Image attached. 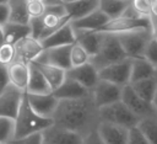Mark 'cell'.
Masks as SVG:
<instances>
[{
  "label": "cell",
  "mask_w": 157,
  "mask_h": 144,
  "mask_svg": "<svg viewBox=\"0 0 157 144\" xmlns=\"http://www.w3.org/2000/svg\"><path fill=\"white\" fill-rule=\"evenodd\" d=\"M150 23H151L152 37L157 39V15H150Z\"/></svg>",
  "instance_id": "42"
},
{
  "label": "cell",
  "mask_w": 157,
  "mask_h": 144,
  "mask_svg": "<svg viewBox=\"0 0 157 144\" xmlns=\"http://www.w3.org/2000/svg\"><path fill=\"white\" fill-rule=\"evenodd\" d=\"M75 32V42H77L83 49L90 54V57L94 55L103 41L104 33L99 31H87V30H74Z\"/></svg>",
  "instance_id": "18"
},
{
  "label": "cell",
  "mask_w": 157,
  "mask_h": 144,
  "mask_svg": "<svg viewBox=\"0 0 157 144\" xmlns=\"http://www.w3.org/2000/svg\"><path fill=\"white\" fill-rule=\"evenodd\" d=\"M98 4H99V0H76L72 2L64 4V6L70 21H72L80 17H83L90 12L97 10Z\"/></svg>",
  "instance_id": "23"
},
{
  "label": "cell",
  "mask_w": 157,
  "mask_h": 144,
  "mask_svg": "<svg viewBox=\"0 0 157 144\" xmlns=\"http://www.w3.org/2000/svg\"><path fill=\"white\" fill-rule=\"evenodd\" d=\"M27 101L31 106V108L39 116L44 118H52L54 114V111L58 106L59 100L50 94H27L26 92ZM53 119V118H52Z\"/></svg>",
  "instance_id": "13"
},
{
  "label": "cell",
  "mask_w": 157,
  "mask_h": 144,
  "mask_svg": "<svg viewBox=\"0 0 157 144\" xmlns=\"http://www.w3.org/2000/svg\"><path fill=\"white\" fill-rule=\"evenodd\" d=\"M151 103H152V106H153V108L157 113V87H156V92H155V96H153V100H152Z\"/></svg>",
  "instance_id": "44"
},
{
  "label": "cell",
  "mask_w": 157,
  "mask_h": 144,
  "mask_svg": "<svg viewBox=\"0 0 157 144\" xmlns=\"http://www.w3.org/2000/svg\"><path fill=\"white\" fill-rule=\"evenodd\" d=\"M0 144H12V143H1V142H0Z\"/></svg>",
  "instance_id": "48"
},
{
  "label": "cell",
  "mask_w": 157,
  "mask_h": 144,
  "mask_svg": "<svg viewBox=\"0 0 157 144\" xmlns=\"http://www.w3.org/2000/svg\"><path fill=\"white\" fill-rule=\"evenodd\" d=\"M27 1H34V0H27Z\"/></svg>",
  "instance_id": "49"
},
{
  "label": "cell",
  "mask_w": 157,
  "mask_h": 144,
  "mask_svg": "<svg viewBox=\"0 0 157 144\" xmlns=\"http://www.w3.org/2000/svg\"><path fill=\"white\" fill-rule=\"evenodd\" d=\"M90 58H91L90 54L77 42L71 44V48H70V64H71V66H78V65H82L85 63H88Z\"/></svg>",
  "instance_id": "31"
},
{
  "label": "cell",
  "mask_w": 157,
  "mask_h": 144,
  "mask_svg": "<svg viewBox=\"0 0 157 144\" xmlns=\"http://www.w3.org/2000/svg\"><path fill=\"white\" fill-rule=\"evenodd\" d=\"M128 144H150V142L145 138V135L141 133L137 126H135V127L129 128Z\"/></svg>",
  "instance_id": "37"
},
{
  "label": "cell",
  "mask_w": 157,
  "mask_h": 144,
  "mask_svg": "<svg viewBox=\"0 0 157 144\" xmlns=\"http://www.w3.org/2000/svg\"><path fill=\"white\" fill-rule=\"evenodd\" d=\"M131 74V58H126L121 62L109 64L98 70L101 80H105L119 86H124L130 82Z\"/></svg>",
  "instance_id": "8"
},
{
  "label": "cell",
  "mask_w": 157,
  "mask_h": 144,
  "mask_svg": "<svg viewBox=\"0 0 157 144\" xmlns=\"http://www.w3.org/2000/svg\"><path fill=\"white\" fill-rule=\"evenodd\" d=\"M109 17L102 12L99 9L90 12L88 15L80 17L77 20L70 21L71 26L74 30H87V31H98L107 21Z\"/></svg>",
  "instance_id": "21"
},
{
  "label": "cell",
  "mask_w": 157,
  "mask_h": 144,
  "mask_svg": "<svg viewBox=\"0 0 157 144\" xmlns=\"http://www.w3.org/2000/svg\"><path fill=\"white\" fill-rule=\"evenodd\" d=\"M43 46L39 39L27 36L20 39L15 44V52H16V58L17 60H22L25 63H31L37 59V57L42 53Z\"/></svg>",
  "instance_id": "16"
},
{
  "label": "cell",
  "mask_w": 157,
  "mask_h": 144,
  "mask_svg": "<svg viewBox=\"0 0 157 144\" xmlns=\"http://www.w3.org/2000/svg\"><path fill=\"white\" fill-rule=\"evenodd\" d=\"M40 43L44 49L52 47H60V46H71L72 43H75V32L70 21L64 23L54 32H52L45 38H43Z\"/></svg>",
  "instance_id": "17"
},
{
  "label": "cell",
  "mask_w": 157,
  "mask_h": 144,
  "mask_svg": "<svg viewBox=\"0 0 157 144\" xmlns=\"http://www.w3.org/2000/svg\"><path fill=\"white\" fill-rule=\"evenodd\" d=\"M15 122L7 117H0V142L10 143L13 139Z\"/></svg>",
  "instance_id": "32"
},
{
  "label": "cell",
  "mask_w": 157,
  "mask_h": 144,
  "mask_svg": "<svg viewBox=\"0 0 157 144\" xmlns=\"http://www.w3.org/2000/svg\"><path fill=\"white\" fill-rule=\"evenodd\" d=\"M31 63H33L39 69V71L43 74V76L45 78L47 82L49 84V86L52 89V92L56 87H59L60 84L66 78V70H64L59 66L50 65V64H44V63H37V62H31Z\"/></svg>",
  "instance_id": "25"
},
{
  "label": "cell",
  "mask_w": 157,
  "mask_h": 144,
  "mask_svg": "<svg viewBox=\"0 0 157 144\" xmlns=\"http://www.w3.org/2000/svg\"><path fill=\"white\" fill-rule=\"evenodd\" d=\"M15 122V132H13V139H20L23 137H27L33 133L43 132L45 128L53 124L52 118H44L39 114H37L29 106L26 92L22 96L17 114L13 119ZM12 139V140H13Z\"/></svg>",
  "instance_id": "2"
},
{
  "label": "cell",
  "mask_w": 157,
  "mask_h": 144,
  "mask_svg": "<svg viewBox=\"0 0 157 144\" xmlns=\"http://www.w3.org/2000/svg\"><path fill=\"white\" fill-rule=\"evenodd\" d=\"M90 94H91L90 90H87L85 86H82L81 84H78L77 81H75L70 78H65V80L60 84V86L53 91V95L58 100L80 98V97L87 96Z\"/></svg>",
  "instance_id": "20"
},
{
  "label": "cell",
  "mask_w": 157,
  "mask_h": 144,
  "mask_svg": "<svg viewBox=\"0 0 157 144\" xmlns=\"http://www.w3.org/2000/svg\"><path fill=\"white\" fill-rule=\"evenodd\" d=\"M131 9L140 16H150L151 0H130Z\"/></svg>",
  "instance_id": "35"
},
{
  "label": "cell",
  "mask_w": 157,
  "mask_h": 144,
  "mask_svg": "<svg viewBox=\"0 0 157 144\" xmlns=\"http://www.w3.org/2000/svg\"><path fill=\"white\" fill-rule=\"evenodd\" d=\"M27 94H50L52 89L49 84L47 82L43 74L39 71V69L33 64L29 63V76H28V82L26 87Z\"/></svg>",
  "instance_id": "22"
},
{
  "label": "cell",
  "mask_w": 157,
  "mask_h": 144,
  "mask_svg": "<svg viewBox=\"0 0 157 144\" xmlns=\"http://www.w3.org/2000/svg\"><path fill=\"white\" fill-rule=\"evenodd\" d=\"M42 137L44 144H82L83 140V135L54 123L42 132Z\"/></svg>",
  "instance_id": "11"
},
{
  "label": "cell",
  "mask_w": 157,
  "mask_h": 144,
  "mask_svg": "<svg viewBox=\"0 0 157 144\" xmlns=\"http://www.w3.org/2000/svg\"><path fill=\"white\" fill-rule=\"evenodd\" d=\"M63 4H67V2H72V1H76V0H60Z\"/></svg>",
  "instance_id": "46"
},
{
  "label": "cell",
  "mask_w": 157,
  "mask_h": 144,
  "mask_svg": "<svg viewBox=\"0 0 157 144\" xmlns=\"http://www.w3.org/2000/svg\"><path fill=\"white\" fill-rule=\"evenodd\" d=\"M115 34L128 58L142 57L145 47L152 37L151 30L148 28H136L132 31H126Z\"/></svg>",
  "instance_id": "6"
},
{
  "label": "cell",
  "mask_w": 157,
  "mask_h": 144,
  "mask_svg": "<svg viewBox=\"0 0 157 144\" xmlns=\"http://www.w3.org/2000/svg\"><path fill=\"white\" fill-rule=\"evenodd\" d=\"M4 30V39L5 43L16 44L20 39L23 37L31 36V28L29 25H22V23H15V22H6L2 26Z\"/></svg>",
  "instance_id": "26"
},
{
  "label": "cell",
  "mask_w": 157,
  "mask_h": 144,
  "mask_svg": "<svg viewBox=\"0 0 157 144\" xmlns=\"http://www.w3.org/2000/svg\"><path fill=\"white\" fill-rule=\"evenodd\" d=\"M9 0H0V4H5V2H7Z\"/></svg>",
  "instance_id": "47"
},
{
  "label": "cell",
  "mask_w": 157,
  "mask_h": 144,
  "mask_svg": "<svg viewBox=\"0 0 157 144\" xmlns=\"http://www.w3.org/2000/svg\"><path fill=\"white\" fill-rule=\"evenodd\" d=\"M7 75H9V82L11 85L26 92L28 76H29V63H25L22 60L15 59L12 63L7 65Z\"/></svg>",
  "instance_id": "19"
},
{
  "label": "cell",
  "mask_w": 157,
  "mask_h": 144,
  "mask_svg": "<svg viewBox=\"0 0 157 144\" xmlns=\"http://www.w3.org/2000/svg\"><path fill=\"white\" fill-rule=\"evenodd\" d=\"M10 143H12V144H44L42 132L33 133V134H29V135L20 138V139H13Z\"/></svg>",
  "instance_id": "38"
},
{
  "label": "cell",
  "mask_w": 157,
  "mask_h": 144,
  "mask_svg": "<svg viewBox=\"0 0 157 144\" xmlns=\"http://www.w3.org/2000/svg\"><path fill=\"white\" fill-rule=\"evenodd\" d=\"M25 91L15 87L10 82L0 90V117L15 119Z\"/></svg>",
  "instance_id": "9"
},
{
  "label": "cell",
  "mask_w": 157,
  "mask_h": 144,
  "mask_svg": "<svg viewBox=\"0 0 157 144\" xmlns=\"http://www.w3.org/2000/svg\"><path fill=\"white\" fill-rule=\"evenodd\" d=\"M82 144H104V142L102 140V138L99 137L97 129L90 132L88 134H86L83 137V140H82Z\"/></svg>",
  "instance_id": "39"
},
{
  "label": "cell",
  "mask_w": 157,
  "mask_h": 144,
  "mask_svg": "<svg viewBox=\"0 0 157 144\" xmlns=\"http://www.w3.org/2000/svg\"><path fill=\"white\" fill-rule=\"evenodd\" d=\"M96 129L104 144H128L129 128L109 122H99Z\"/></svg>",
  "instance_id": "15"
},
{
  "label": "cell",
  "mask_w": 157,
  "mask_h": 144,
  "mask_svg": "<svg viewBox=\"0 0 157 144\" xmlns=\"http://www.w3.org/2000/svg\"><path fill=\"white\" fill-rule=\"evenodd\" d=\"M16 58V52H15V46L10 43H2L0 46V63L4 65H9L12 63Z\"/></svg>",
  "instance_id": "33"
},
{
  "label": "cell",
  "mask_w": 157,
  "mask_h": 144,
  "mask_svg": "<svg viewBox=\"0 0 157 144\" xmlns=\"http://www.w3.org/2000/svg\"><path fill=\"white\" fill-rule=\"evenodd\" d=\"M4 42H5V39H4V30H2V26L0 25V46H1Z\"/></svg>",
  "instance_id": "45"
},
{
  "label": "cell",
  "mask_w": 157,
  "mask_h": 144,
  "mask_svg": "<svg viewBox=\"0 0 157 144\" xmlns=\"http://www.w3.org/2000/svg\"><path fill=\"white\" fill-rule=\"evenodd\" d=\"M142 57L157 66V39L156 38H153V37L150 38V41L147 42V44L145 47Z\"/></svg>",
  "instance_id": "36"
},
{
  "label": "cell",
  "mask_w": 157,
  "mask_h": 144,
  "mask_svg": "<svg viewBox=\"0 0 157 144\" xmlns=\"http://www.w3.org/2000/svg\"><path fill=\"white\" fill-rule=\"evenodd\" d=\"M27 12L29 18L33 17H40L45 12V4L43 0H34V1H27Z\"/></svg>",
  "instance_id": "34"
},
{
  "label": "cell",
  "mask_w": 157,
  "mask_h": 144,
  "mask_svg": "<svg viewBox=\"0 0 157 144\" xmlns=\"http://www.w3.org/2000/svg\"><path fill=\"white\" fill-rule=\"evenodd\" d=\"M130 85L141 98H144L145 101L151 103L153 100L155 92H156V87H157V73L150 78L131 82Z\"/></svg>",
  "instance_id": "27"
},
{
  "label": "cell",
  "mask_w": 157,
  "mask_h": 144,
  "mask_svg": "<svg viewBox=\"0 0 157 144\" xmlns=\"http://www.w3.org/2000/svg\"><path fill=\"white\" fill-rule=\"evenodd\" d=\"M157 73V66L148 62L146 58H131V74H130V82H135L141 79L150 78Z\"/></svg>",
  "instance_id": "24"
},
{
  "label": "cell",
  "mask_w": 157,
  "mask_h": 144,
  "mask_svg": "<svg viewBox=\"0 0 157 144\" xmlns=\"http://www.w3.org/2000/svg\"><path fill=\"white\" fill-rule=\"evenodd\" d=\"M52 118L54 124L83 137L94 130L99 123L98 107L94 105L91 94L80 98L59 100Z\"/></svg>",
  "instance_id": "1"
},
{
  "label": "cell",
  "mask_w": 157,
  "mask_h": 144,
  "mask_svg": "<svg viewBox=\"0 0 157 144\" xmlns=\"http://www.w3.org/2000/svg\"><path fill=\"white\" fill-rule=\"evenodd\" d=\"M121 87L123 86L99 79L94 87L91 90V96L93 98L94 105L99 108L115 101H119L121 96Z\"/></svg>",
  "instance_id": "10"
},
{
  "label": "cell",
  "mask_w": 157,
  "mask_h": 144,
  "mask_svg": "<svg viewBox=\"0 0 157 144\" xmlns=\"http://www.w3.org/2000/svg\"><path fill=\"white\" fill-rule=\"evenodd\" d=\"M66 78H70L82 86H85L87 90H92L97 81L99 80L98 70L92 63H85L78 66H71L66 70Z\"/></svg>",
  "instance_id": "14"
},
{
  "label": "cell",
  "mask_w": 157,
  "mask_h": 144,
  "mask_svg": "<svg viewBox=\"0 0 157 144\" xmlns=\"http://www.w3.org/2000/svg\"><path fill=\"white\" fill-rule=\"evenodd\" d=\"M9 17H10V10L7 2L0 4V25L4 26L6 22H9Z\"/></svg>",
  "instance_id": "40"
},
{
  "label": "cell",
  "mask_w": 157,
  "mask_h": 144,
  "mask_svg": "<svg viewBox=\"0 0 157 144\" xmlns=\"http://www.w3.org/2000/svg\"><path fill=\"white\" fill-rule=\"evenodd\" d=\"M136 28L151 30L150 16H140L131 9V6H129L125 10V12L121 14L120 16L109 18L98 31L104 33H121Z\"/></svg>",
  "instance_id": "3"
},
{
  "label": "cell",
  "mask_w": 157,
  "mask_h": 144,
  "mask_svg": "<svg viewBox=\"0 0 157 144\" xmlns=\"http://www.w3.org/2000/svg\"><path fill=\"white\" fill-rule=\"evenodd\" d=\"M120 100L124 102V105L134 113L136 114L140 119L144 117H150V116H157L152 103L145 101L141 98L131 87L130 84H126L121 87V96Z\"/></svg>",
  "instance_id": "7"
},
{
  "label": "cell",
  "mask_w": 157,
  "mask_h": 144,
  "mask_svg": "<svg viewBox=\"0 0 157 144\" xmlns=\"http://www.w3.org/2000/svg\"><path fill=\"white\" fill-rule=\"evenodd\" d=\"M137 128L150 142V144H157V116L141 118L137 123Z\"/></svg>",
  "instance_id": "30"
},
{
  "label": "cell",
  "mask_w": 157,
  "mask_h": 144,
  "mask_svg": "<svg viewBox=\"0 0 157 144\" xmlns=\"http://www.w3.org/2000/svg\"><path fill=\"white\" fill-rule=\"evenodd\" d=\"M126 58L128 57H126L124 49L121 48V46L117 38V34L115 33H104L102 44H101L98 52L90 58V63H92L96 66V69L99 70L109 64L121 62Z\"/></svg>",
  "instance_id": "4"
},
{
  "label": "cell",
  "mask_w": 157,
  "mask_h": 144,
  "mask_svg": "<svg viewBox=\"0 0 157 144\" xmlns=\"http://www.w3.org/2000/svg\"><path fill=\"white\" fill-rule=\"evenodd\" d=\"M70 48H71V46H60V47L45 48L42 50V53L37 57V59L34 62L55 65V66H59L64 70H67L71 68Z\"/></svg>",
  "instance_id": "12"
},
{
  "label": "cell",
  "mask_w": 157,
  "mask_h": 144,
  "mask_svg": "<svg viewBox=\"0 0 157 144\" xmlns=\"http://www.w3.org/2000/svg\"><path fill=\"white\" fill-rule=\"evenodd\" d=\"M99 122H109L113 124L123 126L125 128H131L137 126L140 118L134 114L121 100L109 103L107 106L98 108Z\"/></svg>",
  "instance_id": "5"
},
{
  "label": "cell",
  "mask_w": 157,
  "mask_h": 144,
  "mask_svg": "<svg viewBox=\"0 0 157 144\" xmlns=\"http://www.w3.org/2000/svg\"><path fill=\"white\" fill-rule=\"evenodd\" d=\"M9 84V75H7V66L0 63V90L4 89Z\"/></svg>",
  "instance_id": "41"
},
{
  "label": "cell",
  "mask_w": 157,
  "mask_h": 144,
  "mask_svg": "<svg viewBox=\"0 0 157 144\" xmlns=\"http://www.w3.org/2000/svg\"><path fill=\"white\" fill-rule=\"evenodd\" d=\"M150 15H157V0H151V12Z\"/></svg>",
  "instance_id": "43"
},
{
  "label": "cell",
  "mask_w": 157,
  "mask_h": 144,
  "mask_svg": "<svg viewBox=\"0 0 157 144\" xmlns=\"http://www.w3.org/2000/svg\"><path fill=\"white\" fill-rule=\"evenodd\" d=\"M130 6V0H99L98 9L109 18H114L125 12Z\"/></svg>",
  "instance_id": "29"
},
{
  "label": "cell",
  "mask_w": 157,
  "mask_h": 144,
  "mask_svg": "<svg viewBox=\"0 0 157 144\" xmlns=\"http://www.w3.org/2000/svg\"><path fill=\"white\" fill-rule=\"evenodd\" d=\"M7 5L10 10V22L28 25L29 16L27 12V0H9Z\"/></svg>",
  "instance_id": "28"
}]
</instances>
